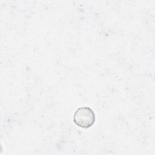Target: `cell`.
Instances as JSON below:
<instances>
[{"instance_id": "1", "label": "cell", "mask_w": 155, "mask_h": 155, "mask_svg": "<svg viewBox=\"0 0 155 155\" xmlns=\"http://www.w3.org/2000/svg\"><path fill=\"white\" fill-rule=\"evenodd\" d=\"M95 114L93 110L88 107H80L75 111L73 121L76 125L83 128L91 127L95 122Z\"/></svg>"}]
</instances>
